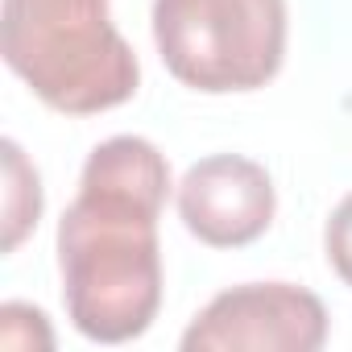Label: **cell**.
<instances>
[{
  "instance_id": "6",
  "label": "cell",
  "mask_w": 352,
  "mask_h": 352,
  "mask_svg": "<svg viewBox=\"0 0 352 352\" xmlns=\"http://www.w3.org/2000/svg\"><path fill=\"white\" fill-rule=\"evenodd\" d=\"M42 216L38 170L25 162L17 141H5V249L13 253Z\"/></svg>"
},
{
  "instance_id": "1",
  "label": "cell",
  "mask_w": 352,
  "mask_h": 352,
  "mask_svg": "<svg viewBox=\"0 0 352 352\" xmlns=\"http://www.w3.org/2000/svg\"><path fill=\"white\" fill-rule=\"evenodd\" d=\"M170 166L145 137H108L91 149L79 195L58 224L63 302L96 344L137 340L162 307L157 216Z\"/></svg>"
},
{
  "instance_id": "5",
  "label": "cell",
  "mask_w": 352,
  "mask_h": 352,
  "mask_svg": "<svg viewBox=\"0 0 352 352\" xmlns=\"http://www.w3.org/2000/svg\"><path fill=\"white\" fill-rule=\"evenodd\" d=\"M278 195L265 166L241 153H212L179 183V216L191 236L212 249L253 245L274 220Z\"/></svg>"
},
{
  "instance_id": "7",
  "label": "cell",
  "mask_w": 352,
  "mask_h": 352,
  "mask_svg": "<svg viewBox=\"0 0 352 352\" xmlns=\"http://www.w3.org/2000/svg\"><path fill=\"white\" fill-rule=\"evenodd\" d=\"M323 245H327V261H331V270L352 286V195L340 199V208L331 212L327 232H323Z\"/></svg>"
},
{
  "instance_id": "4",
  "label": "cell",
  "mask_w": 352,
  "mask_h": 352,
  "mask_svg": "<svg viewBox=\"0 0 352 352\" xmlns=\"http://www.w3.org/2000/svg\"><path fill=\"white\" fill-rule=\"evenodd\" d=\"M323 340V302L290 282L232 286L216 294L183 331L187 352H315Z\"/></svg>"
},
{
  "instance_id": "3",
  "label": "cell",
  "mask_w": 352,
  "mask_h": 352,
  "mask_svg": "<svg viewBox=\"0 0 352 352\" xmlns=\"http://www.w3.org/2000/svg\"><path fill=\"white\" fill-rule=\"evenodd\" d=\"M153 42L195 91H253L286 58V0H153Z\"/></svg>"
},
{
  "instance_id": "2",
  "label": "cell",
  "mask_w": 352,
  "mask_h": 352,
  "mask_svg": "<svg viewBox=\"0 0 352 352\" xmlns=\"http://www.w3.org/2000/svg\"><path fill=\"white\" fill-rule=\"evenodd\" d=\"M0 54L42 104L71 116L124 104L141 79L133 46L108 21V0H5Z\"/></svg>"
}]
</instances>
